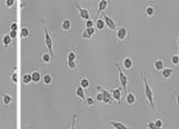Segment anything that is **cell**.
I'll use <instances>...</instances> for the list:
<instances>
[{
	"label": "cell",
	"instance_id": "obj_23",
	"mask_svg": "<svg viewBox=\"0 0 179 129\" xmlns=\"http://www.w3.org/2000/svg\"><path fill=\"white\" fill-rule=\"evenodd\" d=\"M95 26H96V28L98 30H104L105 29V27H106V23H105V20L104 19H100V18H98V19H96V21H95Z\"/></svg>",
	"mask_w": 179,
	"mask_h": 129
},
{
	"label": "cell",
	"instance_id": "obj_25",
	"mask_svg": "<svg viewBox=\"0 0 179 129\" xmlns=\"http://www.w3.org/2000/svg\"><path fill=\"white\" fill-rule=\"evenodd\" d=\"M52 80H53V78H52V76L50 74H45L43 77H42V81H43L45 85H51Z\"/></svg>",
	"mask_w": 179,
	"mask_h": 129
},
{
	"label": "cell",
	"instance_id": "obj_1",
	"mask_svg": "<svg viewBox=\"0 0 179 129\" xmlns=\"http://www.w3.org/2000/svg\"><path fill=\"white\" fill-rule=\"evenodd\" d=\"M139 76L142 78L144 80V86H145V96H146V98L148 100V102H149L150 107L152 108V109L155 110L156 109V106H155V101H154V89L150 87L149 82H148V75L147 74H142V72H139Z\"/></svg>",
	"mask_w": 179,
	"mask_h": 129
},
{
	"label": "cell",
	"instance_id": "obj_6",
	"mask_svg": "<svg viewBox=\"0 0 179 129\" xmlns=\"http://www.w3.org/2000/svg\"><path fill=\"white\" fill-rule=\"evenodd\" d=\"M75 6H76V8L78 9V11H79V16L81 19L83 20H89L90 19V13L89 11L86 9V8H83V7H81L78 2H75Z\"/></svg>",
	"mask_w": 179,
	"mask_h": 129
},
{
	"label": "cell",
	"instance_id": "obj_19",
	"mask_svg": "<svg viewBox=\"0 0 179 129\" xmlns=\"http://www.w3.org/2000/svg\"><path fill=\"white\" fill-rule=\"evenodd\" d=\"M66 57H67V60H68V61H77L78 55H77L76 49H70Z\"/></svg>",
	"mask_w": 179,
	"mask_h": 129
},
{
	"label": "cell",
	"instance_id": "obj_37",
	"mask_svg": "<svg viewBox=\"0 0 179 129\" xmlns=\"http://www.w3.org/2000/svg\"><path fill=\"white\" fill-rule=\"evenodd\" d=\"M5 5H6L7 8H11L15 5V0H6L5 1Z\"/></svg>",
	"mask_w": 179,
	"mask_h": 129
},
{
	"label": "cell",
	"instance_id": "obj_39",
	"mask_svg": "<svg viewBox=\"0 0 179 129\" xmlns=\"http://www.w3.org/2000/svg\"><path fill=\"white\" fill-rule=\"evenodd\" d=\"M18 29V26H17V22L16 21H12L10 23V30H13V31H17Z\"/></svg>",
	"mask_w": 179,
	"mask_h": 129
},
{
	"label": "cell",
	"instance_id": "obj_34",
	"mask_svg": "<svg viewBox=\"0 0 179 129\" xmlns=\"http://www.w3.org/2000/svg\"><path fill=\"white\" fill-rule=\"evenodd\" d=\"M77 118H78V116L75 114L73 116H72V121H71V128L70 129H76V122H77Z\"/></svg>",
	"mask_w": 179,
	"mask_h": 129
},
{
	"label": "cell",
	"instance_id": "obj_22",
	"mask_svg": "<svg viewBox=\"0 0 179 129\" xmlns=\"http://www.w3.org/2000/svg\"><path fill=\"white\" fill-rule=\"evenodd\" d=\"M41 62L45 65H49L51 62V55L48 52H43L41 53Z\"/></svg>",
	"mask_w": 179,
	"mask_h": 129
},
{
	"label": "cell",
	"instance_id": "obj_13",
	"mask_svg": "<svg viewBox=\"0 0 179 129\" xmlns=\"http://www.w3.org/2000/svg\"><path fill=\"white\" fill-rule=\"evenodd\" d=\"M154 66V69L155 71H161V70L165 68V62L162 59H156L152 63Z\"/></svg>",
	"mask_w": 179,
	"mask_h": 129
},
{
	"label": "cell",
	"instance_id": "obj_26",
	"mask_svg": "<svg viewBox=\"0 0 179 129\" xmlns=\"http://www.w3.org/2000/svg\"><path fill=\"white\" fill-rule=\"evenodd\" d=\"M2 42H3V47L5 48H8L10 45H11V42H12V39L10 38L9 35H5L3 38H2Z\"/></svg>",
	"mask_w": 179,
	"mask_h": 129
},
{
	"label": "cell",
	"instance_id": "obj_30",
	"mask_svg": "<svg viewBox=\"0 0 179 129\" xmlns=\"http://www.w3.org/2000/svg\"><path fill=\"white\" fill-rule=\"evenodd\" d=\"M170 60H171V62L174 63V65H179V57L177 56V53L176 55H171L170 56Z\"/></svg>",
	"mask_w": 179,
	"mask_h": 129
},
{
	"label": "cell",
	"instance_id": "obj_9",
	"mask_svg": "<svg viewBox=\"0 0 179 129\" xmlns=\"http://www.w3.org/2000/svg\"><path fill=\"white\" fill-rule=\"evenodd\" d=\"M110 94H111V96H112V99L116 100L118 104H120V101H121V89L120 88H112V89H110Z\"/></svg>",
	"mask_w": 179,
	"mask_h": 129
},
{
	"label": "cell",
	"instance_id": "obj_18",
	"mask_svg": "<svg viewBox=\"0 0 179 129\" xmlns=\"http://www.w3.org/2000/svg\"><path fill=\"white\" fill-rule=\"evenodd\" d=\"M61 28L66 33H69L71 30V21L69 19H65L61 22Z\"/></svg>",
	"mask_w": 179,
	"mask_h": 129
},
{
	"label": "cell",
	"instance_id": "obj_12",
	"mask_svg": "<svg viewBox=\"0 0 179 129\" xmlns=\"http://www.w3.org/2000/svg\"><path fill=\"white\" fill-rule=\"evenodd\" d=\"M125 100H126V102H127L128 105H134V104H136V101H137V97H136V95H135L134 92L129 91V92L126 94Z\"/></svg>",
	"mask_w": 179,
	"mask_h": 129
},
{
	"label": "cell",
	"instance_id": "obj_14",
	"mask_svg": "<svg viewBox=\"0 0 179 129\" xmlns=\"http://www.w3.org/2000/svg\"><path fill=\"white\" fill-rule=\"evenodd\" d=\"M172 72H174V69L171 67H165L164 69L160 71L162 78H165V79H169L171 77V75H172Z\"/></svg>",
	"mask_w": 179,
	"mask_h": 129
},
{
	"label": "cell",
	"instance_id": "obj_24",
	"mask_svg": "<svg viewBox=\"0 0 179 129\" xmlns=\"http://www.w3.org/2000/svg\"><path fill=\"white\" fill-rule=\"evenodd\" d=\"M80 87H82L83 89H87L90 87V80L87 77H82L80 79Z\"/></svg>",
	"mask_w": 179,
	"mask_h": 129
},
{
	"label": "cell",
	"instance_id": "obj_31",
	"mask_svg": "<svg viewBox=\"0 0 179 129\" xmlns=\"http://www.w3.org/2000/svg\"><path fill=\"white\" fill-rule=\"evenodd\" d=\"M15 69H16V68H13V70L11 71V80L13 81V84H17V82H18V79H17L18 77H17V72H16Z\"/></svg>",
	"mask_w": 179,
	"mask_h": 129
},
{
	"label": "cell",
	"instance_id": "obj_41",
	"mask_svg": "<svg viewBox=\"0 0 179 129\" xmlns=\"http://www.w3.org/2000/svg\"><path fill=\"white\" fill-rule=\"evenodd\" d=\"M175 98H176V104L179 106V94L175 90Z\"/></svg>",
	"mask_w": 179,
	"mask_h": 129
},
{
	"label": "cell",
	"instance_id": "obj_16",
	"mask_svg": "<svg viewBox=\"0 0 179 129\" xmlns=\"http://www.w3.org/2000/svg\"><path fill=\"white\" fill-rule=\"evenodd\" d=\"M31 78H32V82L39 84L40 81H41V79H42V76H41L39 70H33L31 72Z\"/></svg>",
	"mask_w": 179,
	"mask_h": 129
},
{
	"label": "cell",
	"instance_id": "obj_40",
	"mask_svg": "<svg viewBox=\"0 0 179 129\" xmlns=\"http://www.w3.org/2000/svg\"><path fill=\"white\" fill-rule=\"evenodd\" d=\"M9 36L11 39H15L17 37V31H13V30H10L9 31Z\"/></svg>",
	"mask_w": 179,
	"mask_h": 129
},
{
	"label": "cell",
	"instance_id": "obj_10",
	"mask_svg": "<svg viewBox=\"0 0 179 129\" xmlns=\"http://www.w3.org/2000/svg\"><path fill=\"white\" fill-rule=\"evenodd\" d=\"M95 33H96V29L95 28H86L82 31L81 37H82V39H90V38H92L95 36Z\"/></svg>",
	"mask_w": 179,
	"mask_h": 129
},
{
	"label": "cell",
	"instance_id": "obj_35",
	"mask_svg": "<svg viewBox=\"0 0 179 129\" xmlns=\"http://www.w3.org/2000/svg\"><path fill=\"white\" fill-rule=\"evenodd\" d=\"M154 124H155V126H157V127H159V128H162V126H164V122H162V119H161V118L156 119L154 121Z\"/></svg>",
	"mask_w": 179,
	"mask_h": 129
},
{
	"label": "cell",
	"instance_id": "obj_38",
	"mask_svg": "<svg viewBox=\"0 0 179 129\" xmlns=\"http://www.w3.org/2000/svg\"><path fill=\"white\" fill-rule=\"evenodd\" d=\"M147 128H148V129H164V128H159V127L155 126V124H154L152 121L148 122V125H147Z\"/></svg>",
	"mask_w": 179,
	"mask_h": 129
},
{
	"label": "cell",
	"instance_id": "obj_29",
	"mask_svg": "<svg viewBox=\"0 0 179 129\" xmlns=\"http://www.w3.org/2000/svg\"><path fill=\"white\" fill-rule=\"evenodd\" d=\"M67 65H68V68L71 70H75L78 66H79V63H78L77 61H68Z\"/></svg>",
	"mask_w": 179,
	"mask_h": 129
},
{
	"label": "cell",
	"instance_id": "obj_32",
	"mask_svg": "<svg viewBox=\"0 0 179 129\" xmlns=\"http://www.w3.org/2000/svg\"><path fill=\"white\" fill-rule=\"evenodd\" d=\"M94 104H95V100L92 99L91 97H87V98H86L85 105H87V106H89V107H92V106H94Z\"/></svg>",
	"mask_w": 179,
	"mask_h": 129
},
{
	"label": "cell",
	"instance_id": "obj_11",
	"mask_svg": "<svg viewBox=\"0 0 179 129\" xmlns=\"http://www.w3.org/2000/svg\"><path fill=\"white\" fill-rule=\"evenodd\" d=\"M142 11H144V15H145L146 17H154V16H155V12H156V9H155L154 6L147 5V6L144 7Z\"/></svg>",
	"mask_w": 179,
	"mask_h": 129
},
{
	"label": "cell",
	"instance_id": "obj_42",
	"mask_svg": "<svg viewBox=\"0 0 179 129\" xmlns=\"http://www.w3.org/2000/svg\"><path fill=\"white\" fill-rule=\"evenodd\" d=\"M177 45H178V46H179V37H178V38H177Z\"/></svg>",
	"mask_w": 179,
	"mask_h": 129
},
{
	"label": "cell",
	"instance_id": "obj_28",
	"mask_svg": "<svg viewBox=\"0 0 179 129\" xmlns=\"http://www.w3.org/2000/svg\"><path fill=\"white\" fill-rule=\"evenodd\" d=\"M21 37L22 38H29L30 37V29L28 27H22L21 28Z\"/></svg>",
	"mask_w": 179,
	"mask_h": 129
},
{
	"label": "cell",
	"instance_id": "obj_44",
	"mask_svg": "<svg viewBox=\"0 0 179 129\" xmlns=\"http://www.w3.org/2000/svg\"><path fill=\"white\" fill-rule=\"evenodd\" d=\"M26 129H30V127H27V128H26Z\"/></svg>",
	"mask_w": 179,
	"mask_h": 129
},
{
	"label": "cell",
	"instance_id": "obj_3",
	"mask_svg": "<svg viewBox=\"0 0 179 129\" xmlns=\"http://www.w3.org/2000/svg\"><path fill=\"white\" fill-rule=\"evenodd\" d=\"M116 68H117V71H118V74H119V81H120V84H121V87H122L124 91L126 92V91H127V88H128V82H129L128 76L125 75V72L120 68V65L118 62L116 63Z\"/></svg>",
	"mask_w": 179,
	"mask_h": 129
},
{
	"label": "cell",
	"instance_id": "obj_2",
	"mask_svg": "<svg viewBox=\"0 0 179 129\" xmlns=\"http://www.w3.org/2000/svg\"><path fill=\"white\" fill-rule=\"evenodd\" d=\"M42 28L45 30V45L50 51V55H53L55 53V51H53V39H52V36H51V32L48 30L47 26L45 23L42 25Z\"/></svg>",
	"mask_w": 179,
	"mask_h": 129
},
{
	"label": "cell",
	"instance_id": "obj_27",
	"mask_svg": "<svg viewBox=\"0 0 179 129\" xmlns=\"http://www.w3.org/2000/svg\"><path fill=\"white\" fill-rule=\"evenodd\" d=\"M22 84L23 85H29L30 82H32V78H31V74H25L23 76H22Z\"/></svg>",
	"mask_w": 179,
	"mask_h": 129
},
{
	"label": "cell",
	"instance_id": "obj_17",
	"mask_svg": "<svg viewBox=\"0 0 179 129\" xmlns=\"http://www.w3.org/2000/svg\"><path fill=\"white\" fill-rule=\"evenodd\" d=\"M1 102L2 105L5 106H9L10 104L12 102V96L9 95V94H1Z\"/></svg>",
	"mask_w": 179,
	"mask_h": 129
},
{
	"label": "cell",
	"instance_id": "obj_7",
	"mask_svg": "<svg viewBox=\"0 0 179 129\" xmlns=\"http://www.w3.org/2000/svg\"><path fill=\"white\" fill-rule=\"evenodd\" d=\"M104 20H105V23H106V27H108L110 30H117V23L114 19H111L107 13L104 15Z\"/></svg>",
	"mask_w": 179,
	"mask_h": 129
},
{
	"label": "cell",
	"instance_id": "obj_36",
	"mask_svg": "<svg viewBox=\"0 0 179 129\" xmlns=\"http://www.w3.org/2000/svg\"><path fill=\"white\" fill-rule=\"evenodd\" d=\"M96 99H97V101H100V102L104 101V95H102V92H100V91L97 92V95H96Z\"/></svg>",
	"mask_w": 179,
	"mask_h": 129
},
{
	"label": "cell",
	"instance_id": "obj_20",
	"mask_svg": "<svg viewBox=\"0 0 179 129\" xmlns=\"http://www.w3.org/2000/svg\"><path fill=\"white\" fill-rule=\"evenodd\" d=\"M76 96L79 98V99H81L83 102L86 101V95H85V89L82 88V87H77V89H76Z\"/></svg>",
	"mask_w": 179,
	"mask_h": 129
},
{
	"label": "cell",
	"instance_id": "obj_4",
	"mask_svg": "<svg viewBox=\"0 0 179 129\" xmlns=\"http://www.w3.org/2000/svg\"><path fill=\"white\" fill-rule=\"evenodd\" d=\"M128 37V28L125 26H120L116 31V39L118 42H124Z\"/></svg>",
	"mask_w": 179,
	"mask_h": 129
},
{
	"label": "cell",
	"instance_id": "obj_33",
	"mask_svg": "<svg viewBox=\"0 0 179 129\" xmlns=\"http://www.w3.org/2000/svg\"><path fill=\"white\" fill-rule=\"evenodd\" d=\"M94 26H95V22H94V20H87L86 22H85V27L86 28H94Z\"/></svg>",
	"mask_w": 179,
	"mask_h": 129
},
{
	"label": "cell",
	"instance_id": "obj_15",
	"mask_svg": "<svg viewBox=\"0 0 179 129\" xmlns=\"http://www.w3.org/2000/svg\"><path fill=\"white\" fill-rule=\"evenodd\" d=\"M110 125L112 129H131L129 127H127L125 124H122L121 121H115V120H111L110 121Z\"/></svg>",
	"mask_w": 179,
	"mask_h": 129
},
{
	"label": "cell",
	"instance_id": "obj_8",
	"mask_svg": "<svg viewBox=\"0 0 179 129\" xmlns=\"http://www.w3.org/2000/svg\"><path fill=\"white\" fill-rule=\"evenodd\" d=\"M109 5H110V2L107 1V0H100L99 2H98V10H97V12H96V18H97V19H98L100 13H101L102 11H105V10L109 7Z\"/></svg>",
	"mask_w": 179,
	"mask_h": 129
},
{
	"label": "cell",
	"instance_id": "obj_43",
	"mask_svg": "<svg viewBox=\"0 0 179 129\" xmlns=\"http://www.w3.org/2000/svg\"><path fill=\"white\" fill-rule=\"evenodd\" d=\"M177 56H178V57H179V49L177 50Z\"/></svg>",
	"mask_w": 179,
	"mask_h": 129
},
{
	"label": "cell",
	"instance_id": "obj_21",
	"mask_svg": "<svg viewBox=\"0 0 179 129\" xmlns=\"http://www.w3.org/2000/svg\"><path fill=\"white\" fill-rule=\"evenodd\" d=\"M132 66H134V61H132V59H131L130 57H126V58L124 59V67H125V69L131 70Z\"/></svg>",
	"mask_w": 179,
	"mask_h": 129
},
{
	"label": "cell",
	"instance_id": "obj_5",
	"mask_svg": "<svg viewBox=\"0 0 179 129\" xmlns=\"http://www.w3.org/2000/svg\"><path fill=\"white\" fill-rule=\"evenodd\" d=\"M98 91L100 92H102V95H104V104H106V105H111L112 104V96H111V94H110V91L108 89H106V88H104L102 86H97L96 87Z\"/></svg>",
	"mask_w": 179,
	"mask_h": 129
}]
</instances>
